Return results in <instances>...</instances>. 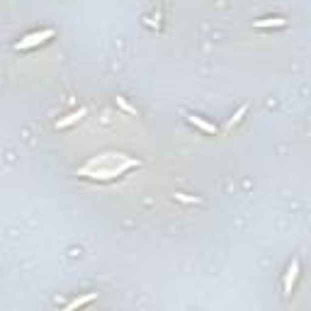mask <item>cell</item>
<instances>
[{
  "label": "cell",
  "instance_id": "277c9868",
  "mask_svg": "<svg viewBox=\"0 0 311 311\" xmlns=\"http://www.w3.org/2000/svg\"><path fill=\"white\" fill-rule=\"evenodd\" d=\"M85 114H88V110H85V107H80L78 112H71V114H68L66 119H58V122H56V129H66V127H71V124H75V122H80V119H83Z\"/></svg>",
  "mask_w": 311,
  "mask_h": 311
},
{
  "label": "cell",
  "instance_id": "6da1fadb",
  "mask_svg": "<svg viewBox=\"0 0 311 311\" xmlns=\"http://www.w3.org/2000/svg\"><path fill=\"white\" fill-rule=\"evenodd\" d=\"M139 161L136 158H129L124 153H102V156H95L88 163L78 170V175L83 178H95V180H112L122 173H127L129 168H136Z\"/></svg>",
  "mask_w": 311,
  "mask_h": 311
},
{
  "label": "cell",
  "instance_id": "3957f363",
  "mask_svg": "<svg viewBox=\"0 0 311 311\" xmlns=\"http://www.w3.org/2000/svg\"><path fill=\"white\" fill-rule=\"evenodd\" d=\"M297 277H299V258H294L292 263H290V268H287V275H285V294H287V297L292 294Z\"/></svg>",
  "mask_w": 311,
  "mask_h": 311
},
{
  "label": "cell",
  "instance_id": "7a4b0ae2",
  "mask_svg": "<svg viewBox=\"0 0 311 311\" xmlns=\"http://www.w3.org/2000/svg\"><path fill=\"white\" fill-rule=\"evenodd\" d=\"M54 37V29H39V32H29L27 37H22L15 44V49L17 51H27V49H34V46H39V44H44V41H49V39Z\"/></svg>",
  "mask_w": 311,
  "mask_h": 311
},
{
  "label": "cell",
  "instance_id": "ba28073f",
  "mask_svg": "<svg viewBox=\"0 0 311 311\" xmlns=\"http://www.w3.org/2000/svg\"><path fill=\"white\" fill-rule=\"evenodd\" d=\"M246 112H248V107H246V105H243V107H238V112H236V114H234V117H231V119L226 122V131H229V129H234V127H236L238 122H241V117H243Z\"/></svg>",
  "mask_w": 311,
  "mask_h": 311
},
{
  "label": "cell",
  "instance_id": "8992f818",
  "mask_svg": "<svg viewBox=\"0 0 311 311\" xmlns=\"http://www.w3.org/2000/svg\"><path fill=\"white\" fill-rule=\"evenodd\" d=\"M97 299V292H90L85 294V297H75L73 302H68L66 304V309H78V307H85V304H90V302H95Z\"/></svg>",
  "mask_w": 311,
  "mask_h": 311
},
{
  "label": "cell",
  "instance_id": "30bf717a",
  "mask_svg": "<svg viewBox=\"0 0 311 311\" xmlns=\"http://www.w3.org/2000/svg\"><path fill=\"white\" fill-rule=\"evenodd\" d=\"M180 202H197V200H192V197H185V195H175Z\"/></svg>",
  "mask_w": 311,
  "mask_h": 311
},
{
  "label": "cell",
  "instance_id": "52a82bcc",
  "mask_svg": "<svg viewBox=\"0 0 311 311\" xmlns=\"http://www.w3.org/2000/svg\"><path fill=\"white\" fill-rule=\"evenodd\" d=\"M287 22L282 17H268V19H256L258 29H268V27H285Z\"/></svg>",
  "mask_w": 311,
  "mask_h": 311
},
{
  "label": "cell",
  "instance_id": "9c48e42d",
  "mask_svg": "<svg viewBox=\"0 0 311 311\" xmlns=\"http://www.w3.org/2000/svg\"><path fill=\"white\" fill-rule=\"evenodd\" d=\"M117 102H119V107H122V110H127L129 114H136V110H134V107L129 105V102L124 100V97H117Z\"/></svg>",
  "mask_w": 311,
  "mask_h": 311
},
{
  "label": "cell",
  "instance_id": "5b68a950",
  "mask_svg": "<svg viewBox=\"0 0 311 311\" xmlns=\"http://www.w3.org/2000/svg\"><path fill=\"white\" fill-rule=\"evenodd\" d=\"M187 119H190V124L200 127L202 131H204V134H217V127H214V124H209L207 119H202V117H197V114H190Z\"/></svg>",
  "mask_w": 311,
  "mask_h": 311
}]
</instances>
